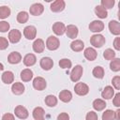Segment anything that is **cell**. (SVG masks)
I'll list each match as a JSON object with an SVG mask.
<instances>
[{"label":"cell","instance_id":"obj_19","mask_svg":"<svg viewBox=\"0 0 120 120\" xmlns=\"http://www.w3.org/2000/svg\"><path fill=\"white\" fill-rule=\"evenodd\" d=\"M114 96V89L111 85H107L101 92V97L104 99H111Z\"/></svg>","mask_w":120,"mask_h":120},{"label":"cell","instance_id":"obj_9","mask_svg":"<svg viewBox=\"0 0 120 120\" xmlns=\"http://www.w3.org/2000/svg\"><path fill=\"white\" fill-rule=\"evenodd\" d=\"M103 29H104V23L101 21L95 20L92 22H90V24H89V30L94 33L101 32Z\"/></svg>","mask_w":120,"mask_h":120},{"label":"cell","instance_id":"obj_16","mask_svg":"<svg viewBox=\"0 0 120 120\" xmlns=\"http://www.w3.org/2000/svg\"><path fill=\"white\" fill-rule=\"evenodd\" d=\"M45 49V43L41 38H38L33 42V50L35 52L41 53Z\"/></svg>","mask_w":120,"mask_h":120},{"label":"cell","instance_id":"obj_27","mask_svg":"<svg viewBox=\"0 0 120 120\" xmlns=\"http://www.w3.org/2000/svg\"><path fill=\"white\" fill-rule=\"evenodd\" d=\"M93 108H94V110H96V111H98V112H100V111H102V110H104L105 109V107H106V102L103 100V99H100V98H97V99H95L94 101H93Z\"/></svg>","mask_w":120,"mask_h":120},{"label":"cell","instance_id":"obj_36","mask_svg":"<svg viewBox=\"0 0 120 120\" xmlns=\"http://www.w3.org/2000/svg\"><path fill=\"white\" fill-rule=\"evenodd\" d=\"M58 64H59L60 68H64V69H67V68L68 69V68H70L71 66H72L71 61H70L69 59H68V58H63V59H61Z\"/></svg>","mask_w":120,"mask_h":120},{"label":"cell","instance_id":"obj_1","mask_svg":"<svg viewBox=\"0 0 120 120\" xmlns=\"http://www.w3.org/2000/svg\"><path fill=\"white\" fill-rule=\"evenodd\" d=\"M105 42H106V39L104 36H102L101 34H96L90 38V43L95 48H101L105 44Z\"/></svg>","mask_w":120,"mask_h":120},{"label":"cell","instance_id":"obj_43","mask_svg":"<svg viewBox=\"0 0 120 120\" xmlns=\"http://www.w3.org/2000/svg\"><path fill=\"white\" fill-rule=\"evenodd\" d=\"M57 120H69V115L67 112H61L57 116Z\"/></svg>","mask_w":120,"mask_h":120},{"label":"cell","instance_id":"obj_10","mask_svg":"<svg viewBox=\"0 0 120 120\" xmlns=\"http://www.w3.org/2000/svg\"><path fill=\"white\" fill-rule=\"evenodd\" d=\"M23 36L27 39H34L37 36V28L33 25H28L23 29Z\"/></svg>","mask_w":120,"mask_h":120},{"label":"cell","instance_id":"obj_41","mask_svg":"<svg viewBox=\"0 0 120 120\" xmlns=\"http://www.w3.org/2000/svg\"><path fill=\"white\" fill-rule=\"evenodd\" d=\"M8 47V41L6 38L0 37V50H6Z\"/></svg>","mask_w":120,"mask_h":120},{"label":"cell","instance_id":"obj_3","mask_svg":"<svg viewBox=\"0 0 120 120\" xmlns=\"http://www.w3.org/2000/svg\"><path fill=\"white\" fill-rule=\"evenodd\" d=\"M59 46H60V41H59V39L56 37L51 36V37H49L47 38V40H46V47H47L48 50L55 51V50H57L59 48Z\"/></svg>","mask_w":120,"mask_h":120},{"label":"cell","instance_id":"obj_32","mask_svg":"<svg viewBox=\"0 0 120 120\" xmlns=\"http://www.w3.org/2000/svg\"><path fill=\"white\" fill-rule=\"evenodd\" d=\"M110 68L112 70V71H119L120 70V59L119 58H114L111 61L110 63Z\"/></svg>","mask_w":120,"mask_h":120},{"label":"cell","instance_id":"obj_8","mask_svg":"<svg viewBox=\"0 0 120 120\" xmlns=\"http://www.w3.org/2000/svg\"><path fill=\"white\" fill-rule=\"evenodd\" d=\"M65 7H66V3L64 0H56L51 4L50 8L52 12H60L65 9Z\"/></svg>","mask_w":120,"mask_h":120},{"label":"cell","instance_id":"obj_47","mask_svg":"<svg viewBox=\"0 0 120 120\" xmlns=\"http://www.w3.org/2000/svg\"><path fill=\"white\" fill-rule=\"evenodd\" d=\"M4 69V65L2 63H0V70H3Z\"/></svg>","mask_w":120,"mask_h":120},{"label":"cell","instance_id":"obj_2","mask_svg":"<svg viewBox=\"0 0 120 120\" xmlns=\"http://www.w3.org/2000/svg\"><path fill=\"white\" fill-rule=\"evenodd\" d=\"M82 72H83V68L81 65H77L75 66L71 72H70V80L74 82H77L81 78H82Z\"/></svg>","mask_w":120,"mask_h":120},{"label":"cell","instance_id":"obj_7","mask_svg":"<svg viewBox=\"0 0 120 120\" xmlns=\"http://www.w3.org/2000/svg\"><path fill=\"white\" fill-rule=\"evenodd\" d=\"M43 11H44V7L40 3H35L29 8V12L33 16H39L43 13Z\"/></svg>","mask_w":120,"mask_h":120},{"label":"cell","instance_id":"obj_23","mask_svg":"<svg viewBox=\"0 0 120 120\" xmlns=\"http://www.w3.org/2000/svg\"><path fill=\"white\" fill-rule=\"evenodd\" d=\"M59 99L65 103H68L69 102L71 99H72V94L70 91L68 90H62L60 93H59Z\"/></svg>","mask_w":120,"mask_h":120},{"label":"cell","instance_id":"obj_22","mask_svg":"<svg viewBox=\"0 0 120 120\" xmlns=\"http://www.w3.org/2000/svg\"><path fill=\"white\" fill-rule=\"evenodd\" d=\"M2 82L6 84H9L11 82H13L14 81V74L12 71H9V70H7L5 71L3 74H2Z\"/></svg>","mask_w":120,"mask_h":120},{"label":"cell","instance_id":"obj_20","mask_svg":"<svg viewBox=\"0 0 120 120\" xmlns=\"http://www.w3.org/2000/svg\"><path fill=\"white\" fill-rule=\"evenodd\" d=\"M24 89H25L24 85L19 82H16L11 85V91L15 95H22L24 92Z\"/></svg>","mask_w":120,"mask_h":120},{"label":"cell","instance_id":"obj_12","mask_svg":"<svg viewBox=\"0 0 120 120\" xmlns=\"http://www.w3.org/2000/svg\"><path fill=\"white\" fill-rule=\"evenodd\" d=\"M68 36V38H71V39H74L75 38H77L78 36V33H79V30H78V27L73 25V24H68L67 27H66V32H65Z\"/></svg>","mask_w":120,"mask_h":120},{"label":"cell","instance_id":"obj_34","mask_svg":"<svg viewBox=\"0 0 120 120\" xmlns=\"http://www.w3.org/2000/svg\"><path fill=\"white\" fill-rule=\"evenodd\" d=\"M102 120H115V114L112 110H106L102 113Z\"/></svg>","mask_w":120,"mask_h":120},{"label":"cell","instance_id":"obj_29","mask_svg":"<svg viewBox=\"0 0 120 120\" xmlns=\"http://www.w3.org/2000/svg\"><path fill=\"white\" fill-rule=\"evenodd\" d=\"M92 74L97 79H102L104 77V68L102 67H99V66L98 67H95L93 68Z\"/></svg>","mask_w":120,"mask_h":120},{"label":"cell","instance_id":"obj_31","mask_svg":"<svg viewBox=\"0 0 120 120\" xmlns=\"http://www.w3.org/2000/svg\"><path fill=\"white\" fill-rule=\"evenodd\" d=\"M29 15L26 11H20L17 14V22L20 23H25L28 21Z\"/></svg>","mask_w":120,"mask_h":120},{"label":"cell","instance_id":"obj_33","mask_svg":"<svg viewBox=\"0 0 120 120\" xmlns=\"http://www.w3.org/2000/svg\"><path fill=\"white\" fill-rule=\"evenodd\" d=\"M10 8L8 6L0 7V19H6L10 15Z\"/></svg>","mask_w":120,"mask_h":120},{"label":"cell","instance_id":"obj_13","mask_svg":"<svg viewBox=\"0 0 120 120\" xmlns=\"http://www.w3.org/2000/svg\"><path fill=\"white\" fill-rule=\"evenodd\" d=\"M39 65L40 67L42 68V69L44 70H50L52 67H53V61L51 57H42L40 59V62H39Z\"/></svg>","mask_w":120,"mask_h":120},{"label":"cell","instance_id":"obj_17","mask_svg":"<svg viewBox=\"0 0 120 120\" xmlns=\"http://www.w3.org/2000/svg\"><path fill=\"white\" fill-rule=\"evenodd\" d=\"M84 57L88 60V61H94L96 60L97 56H98V52L97 51L94 49V48H91V47H88L84 50Z\"/></svg>","mask_w":120,"mask_h":120},{"label":"cell","instance_id":"obj_45","mask_svg":"<svg viewBox=\"0 0 120 120\" xmlns=\"http://www.w3.org/2000/svg\"><path fill=\"white\" fill-rule=\"evenodd\" d=\"M2 120H15V117L12 113H5L3 116H2Z\"/></svg>","mask_w":120,"mask_h":120},{"label":"cell","instance_id":"obj_14","mask_svg":"<svg viewBox=\"0 0 120 120\" xmlns=\"http://www.w3.org/2000/svg\"><path fill=\"white\" fill-rule=\"evenodd\" d=\"M52 31L57 36H62L66 32V26L61 22H56L52 24Z\"/></svg>","mask_w":120,"mask_h":120},{"label":"cell","instance_id":"obj_18","mask_svg":"<svg viewBox=\"0 0 120 120\" xmlns=\"http://www.w3.org/2000/svg\"><path fill=\"white\" fill-rule=\"evenodd\" d=\"M8 63L12 64V65H15V64H19L21 61H22V55L20 52H12L8 54Z\"/></svg>","mask_w":120,"mask_h":120},{"label":"cell","instance_id":"obj_28","mask_svg":"<svg viewBox=\"0 0 120 120\" xmlns=\"http://www.w3.org/2000/svg\"><path fill=\"white\" fill-rule=\"evenodd\" d=\"M95 13H96V15H97L98 18H100V19H105V18H107V16H108L107 10H106L104 8H102L100 5L96 6V8H95Z\"/></svg>","mask_w":120,"mask_h":120},{"label":"cell","instance_id":"obj_37","mask_svg":"<svg viewBox=\"0 0 120 120\" xmlns=\"http://www.w3.org/2000/svg\"><path fill=\"white\" fill-rule=\"evenodd\" d=\"M114 0H101L100 2V6L102 8H104L106 10L107 9H110V8H112V7L114 6Z\"/></svg>","mask_w":120,"mask_h":120},{"label":"cell","instance_id":"obj_30","mask_svg":"<svg viewBox=\"0 0 120 120\" xmlns=\"http://www.w3.org/2000/svg\"><path fill=\"white\" fill-rule=\"evenodd\" d=\"M45 104L48 107H54L57 104V98L54 97L53 95H48L45 98Z\"/></svg>","mask_w":120,"mask_h":120},{"label":"cell","instance_id":"obj_25","mask_svg":"<svg viewBox=\"0 0 120 120\" xmlns=\"http://www.w3.org/2000/svg\"><path fill=\"white\" fill-rule=\"evenodd\" d=\"M20 77H21L22 82H29L33 78V71L30 68H25V69L22 70Z\"/></svg>","mask_w":120,"mask_h":120},{"label":"cell","instance_id":"obj_4","mask_svg":"<svg viewBox=\"0 0 120 120\" xmlns=\"http://www.w3.org/2000/svg\"><path fill=\"white\" fill-rule=\"evenodd\" d=\"M74 91L79 96H85L89 92V87L84 82H77L74 86Z\"/></svg>","mask_w":120,"mask_h":120},{"label":"cell","instance_id":"obj_46","mask_svg":"<svg viewBox=\"0 0 120 120\" xmlns=\"http://www.w3.org/2000/svg\"><path fill=\"white\" fill-rule=\"evenodd\" d=\"M114 114H115V120H120V109H117L114 112Z\"/></svg>","mask_w":120,"mask_h":120},{"label":"cell","instance_id":"obj_35","mask_svg":"<svg viewBox=\"0 0 120 120\" xmlns=\"http://www.w3.org/2000/svg\"><path fill=\"white\" fill-rule=\"evenodd\" d=\"M103 57L106 60H112L115 58V52L112 49H106L103 52Z\"/></svg>","mask_w":120,"mask_h":120},{"label":"cell","instance_id":"obj_39","mask_svg":"<svg viewBox=\"0 0 120 120\" xmlns=\"http://www.w3.org/2000/svg\"><path fill=\"white\" fill-rule=\"evenodd\" d=\"M85 119L86 120H98V116L97 112H95L94 111H90V112H87V114L85 116Z\"/></svg>","mask_w":120,"mask_h":120},{"label":"cell","instance_id":"obj_15","mask_svg":"<svg viewBox=\"0 0 120 120\" xmlns=\"http://www.w3.org/2000/svg\"><path fill=\"white\" fill-rule=\"evenodd\" d=\"M108 26H109L110 32H111L112 35H115V36L120 35V23H119L117 21H114V20L110 21Z\"/></svg>","mask_w":120,"mask_h":120},{"label":"cell","instance_id":"obj_42","mask_svg":"<svg viewBox=\"0 0 120 120\" xmlns=\"http://www.w3.org/2000/svg\"><path fill=\"white\" fill-rule=\"evenodd\" d=\"M112 103L115 107H119L120 106V93H116L114 95V98L112 99Z\"/></svg>","mask_w":120,"mask_h":120},{"label":"cell","instance_id":"obj_44","mask_svg":"<svg viewBox=\"0 0 120 120\" xmlns=\"http://www.w3.org/2000/svg\"><path fill=\"white\" fill-rule=\"evenodd\" d=\"M113 47L116 51H120V38H115L113 40Z\"/></svg>","mask_w":120,"mask_h":120},{"label":"cell","instance_id":"obj_40","mask_svg":"<svg viewBox=\"0 0 120 120\" xmlns=\"http://www.w3.org/2000/svg\"><path fill=\"white\" fill-rule=\"evenodd\" d=\"M112 86H113L116 90H119V89H120V77H119V76L113 77L112 80Z\"/></svg>","mask_w":120,"mask_h":120},{"label":"cell","instance_id":"obj_26","mask_svg":"<svg viewBox=\"0 0 120 120\" xmlns=\"http://www.w3.org/2000/svg\"><path fill=\"white\" fill-rule=\"evenodd\" d=\"M45 112L41 107H36L33 111V117L35 120H44Z\"/></svg>","mask_w":120,"mask_h":120},{"label":"cell","instance_id":"obj_5","mask_svg":"<svg viewBox=\"0 0 120 120\" xmlns=\"http://www.w3.org/2000/svg\"><path fill=\"white\" fill-rule=\"evenodd\" d=\"M47 82L44 78L42 77H36L33 80V87L38 91H42L46 88Z\"/></svg>","mask_w":120,"mask_h":120},{"label":"cell","instance_id":"obj_21","mask_svg":"<svg viewBox=\"0 0 120 120\" xmlns=\"http://www.w3.org/2000/svg\"><path fill=\"white\" fill-rule=\"evenodd\" d=\"M36 62H37V58H36V55L33 53H27L23 57V64L26 67H32L36 64Z\"/></svg>","mask_w":120,"mask_h":120},{"label":"cell","instance_id":"obj_6","mask_svg":"<svg viewBox=\"0 0 120 120\" xmlns=\"http://www.w3.org/2000/svg\"><path fill=\"white\" fill-rule=\"evenodd\" d=\"M14 113L20 119H26L28 117V115H29V112H28L27 109L25 107L22 106V105H18V106L15 107Z\"/></svg>","mask_w":120,"mask_h":120},{"label":"cell","instance_id":"obj_38","mask_svg":"<svg viewBox=\"0 0 120 120\" xmlns=\"http://www.w3.org/2000/svg\"><path fill=\"white\" fill-rule=\"evenodd\" d=\"M9 27H10V25L8 22H6V21L0 22V32H2V33L8 32L9 30Z\"/></svg>","mask_w":120,"mask_h":120},{"label":"cell","instance_id":"obj_11","mask_svg":"<svg viewBox=\"0 0 120 120\" xmlns=\"http://www.w3.org/2000/svg\"><path fill=\"white\" fill-rule=\"evenodd\" d=\"M22 33L18 29H12L8 33V40L11 43H17L21 40Z\"/></svg>","mask_w":120,"mask_h":120},{"label":"cell","instance_id":"obj_24","mask_svg":"<svg viewBox=\"0 0 120 120\" xmlns=\"http://www.w3.org/2000/svg\"><path fill=\"white\" fill-rule=\"evenodd\" d=\"M70 48L74 52H81L84 48V43L81 39H75L70 43Z\"/></svg>","mask_w":120,"mask_h":120}]
</instances>
